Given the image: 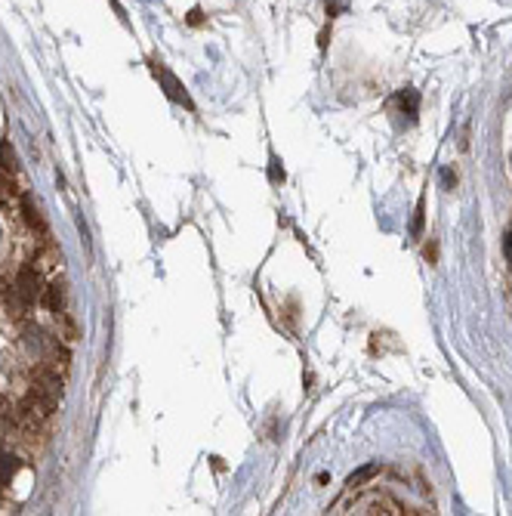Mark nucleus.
<instances>
[{
  "label": "nucleus",
  "mask_w": 512,
  "mask_h": 516,
  "mask_svg": "<svg viewBox=\"0 0 512 516\" xmlns=\"http://www.w3.org/2000/svg\"><path fill=\"white\" fill-rule=\"evenodd\" d=\"M155 75H158V77H161V81H164V87H167V97H170V99H179V102H186V106H189L186 87H182L179 81H176V77L170 75V71H164L161 66H155Z\"/></svg>",
  "instance_id": "nucleus-1"
},
{
  "label": "nucleus",
  "mask_w": 512,
  "mask_h": 516,
  "mask_svg": "<svg viewBox=\"0 0 512 516\" xmlns=\"http://www.w3.org/2000/svg\"><path fill=\"white\" fill-rule=\"evenodd\" d=\"M19 294L26 300H35L37 294H41V279H37L35 269H22L19 273Z\"/></svg>",
  "instance_id": "nucleus-2"
},
{
  "label": "nucleus",
  "mask_w": 512,
  "mask_h": 516,
  "mask_svg": "<svg viewBox=\"0 0 512 516\" xmlns=\"http://www.w3.org/2000/svg\"><path fill=\"white\" fill-rule=\"evenodd\" d=\"M15 470H19V460L13 455H0V486H10Z\"/></svg>",
  "instance_id": "nucleus-3"
},
{
  "label": "nucleus",
  "mask_w": 512,
  "mask_h": 516,
  "mask_svg": "<svg viewBox=\"0 0 512 516\" xmlns=\"http://www.w3.org/2000/svg\"><path fill=\"white\" fill-rule=\"evenodd\" d=\"M377 473H380V464H367V467H362V470H358V473H352V476H349V486H352V489L362 486V482H367V480H371V476H377Z\"/></svg>",
  "instance_id": "nucleus-4"
},
{
  "label": "nucleus",
  "mask_w": 512,
  "mask_h": 516,
  "mask_svg": "<svg viewBox=\"0 0 512 516\" xmlns=\"http://www.w3.org/2000/svg\"><path fill=\"white\" fill-rule=\"evenodd\" d=\"M0 170L15 173V152H13L10 142H4V146H0Z\"/></svg>",
  "instance_id": "nucleus-5"
},
{
  "label": "nucleus",
  "mask_w": 512,
  "mask_h": 516,
  "mask_svg": "<svg viewBox=\"0 0 512 516\" xmlns=\"http://www.w3.org/2000/svg\"><path fill=\"white\" fill-rule=\"evenodd\" d=\"M50 306L56 309V313H62V306H66V284L56 282L50 288Z\"/></svg>",
  "instance_id": "nucleus-6"
},
{
  "label": "nucleus",
  "mask_w": 512,
  "mask_h": 516,
  "mask_svg": "<svg viewBox=\"0 0 512 516\" xmlns=\"http://www.w3.org/2000/svg\"><path fill=\"white\" fill-rule=\"evenodd\" d=\"M22 208H26V220L31 226H37V229H44V220H41V211H37V204L31 201V198H26V201H22Z\"/></svg>",
  "instance_id": "nucleus-7"
},
{
  "label": "nucleus",
  "mask_w": 512,
  "mask_h": 516,
  "mask_svg": "<svg viewBox=\"0 0 512 516\" xmlns=\"http://www.w3.org/2000/svg\"><path fill=\"white\" fill-rule=\"evenodd\" d=\"M507 257H509V263H512V232L507 235Z\"/></svg>",
  "instance_id": "nucleus-8"
},
{
  "label": "nucleus",
  "mask_w": 512,
  "mask_h": 516,
  "mask_svg": "<svg viewBox=\"0 0 512 516\" xmlns=\"http://www.w3.org/2000/svg\"><path fill=\"white\" fill-rule=\"evenodd\" d=\"M0 238H4V235H0Z\"/></svg>",
  "instance_id": "nucleus-9"
}]
</instances>
